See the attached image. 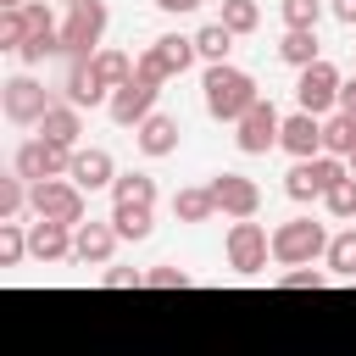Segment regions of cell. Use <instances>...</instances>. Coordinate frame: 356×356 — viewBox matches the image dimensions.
Masks as SVG:
<instances>
[{
	"label": "cell",
	"mask_w": 356,
	"mask_h": 356,
	"mask_svg": "<svg viewBox=\"0 0 356 356\" xmlns=\"http://www.w3.org/2000/svg\"><path fill=\"white\" fill-rule=\"evenodd\" d=\"M200 95H206V117L211 122H239L256 100H261V89H256V78L245 72V67H234V61H222V67H206V78H200Z\"/></svg>",
	"instance_id": "cell-1"
},
{
	"label": "cell",
	"mask_w": 356,
	"mask_h": 356,
	"mask_svg": "<svg viewBox=\"0 0 356 356\" xmlns=\"http://www.w3.org/2000/svg\"><path fill=\"white\" fill-rule=\"evenodd\" d=\"M328 239H334V234H328L323 222L289 217V222L273 228V261H284V267H312V261L328 256Z\"/></svg>",
	"instance_id": "cell-2"
},
{
	"label": "cell",
	"mask_w": 356,
	"mask_h": 356,
	"mask_svg": "<svg viewBox=\"0 0 356 356\" xmlns=\"http://www.w3.org/2000/svg\"><path fill=\"white\" fill-rule=\"evenodd\" d=\"M100 39H106V0L67 6V22H61V56H67V61H95V56H100Z\"/></svg>",
	"instance_id": "cell-3"
},
{
	"label": "cell",
	"mask_w": 356,
	"mask_h": 356,
	"mask_svg": "<svg viewBox=\"0 0 356 356\" xmlns=\"http://www.w3.org/2000/svg\"><path fill=\"white\" fill-rule=\"evenodd\" d=\"M50 106H56V95H50L33 72H17V78L0 83V111H6V122H17V128H39Z\"/></svg>",
	"instance_id": "cell-4"
},
{
	"label": "cell",
	"mask_w": 356,
	"mask_h": 356,
	"mask_svg": "<svg viewBox=\"0 0 356 356\" xmlns=\"http://www.w3.org/2000/svg\"><path fill=\"white\" fill-rule=\"evenodd\" d=\"M28 211H33L39 222H67V228H78V222H83V189H78L72 178L33 184V189H28Z\"/></svg>",
	"instance_id": "cell-5"
},
{
	"label": "cell",
	"mask_w": 356,
	"mask_h": 356,
	"mask_svg": "<svg viewBox=\"0 0 356 356\" xmlns=\"http://www.w3.org/2000/svg\"><path fill=\"white\" fill-rule=\"evenodd\" d=\"M339 89H345L339 67H334V61H312V67L295 78V106L312 111V117H334V111H339Z\"/></svg>",
	"instance_id": "cell-6"
},
{
	"label": "cell",
	"mask_w": 356,
	"mask_h": 356,
	"mask_svg": "<svg viewBox=\"0 0 356 356\" xmlns=\"http://www.w3.org/2000/svg\"><path fill=\"white\" fill-rule=\"evenodd\" d=\"M67 167H72V150H61V145H50V139H22L17 145V156H11V172L22 178V184H50V178H67Z\"/></svg>",
	"instance_id": "cell-7"
},
{
	"label": "cell",
	"mask_w": 356,
	"mask_h": 356,
	"mask_svg": "<svg viewBox=\"0 0 356 356\" xmlns=\"http://www.w3.org/2000/svg\"><path fill=\"white\" fill-rule=\"evenodd\" d=\"M222 250H228V267H234L239 278H256V273L267 267V256H273V234H267L261 222H234L228 239H222Z\"/></svg>",
	"instance_id": "cell-8"
},
{
	"label": "cell",
	"mask_w": 356,
	"mask_h": 356,
	"mask_svg": "<svg viewBox=\"0 0 356 356\" xmlns=\"http://www.w3.org/2000/svg\"><path fill=\"white\" fill-rule=\"evenodd\" d=\"M278 128H284L278 106H273V100H256V106L234 122V145H239L245 156H267V150H278Z\"/></svg>",
	"instance_id": "cell-9"
},
{
	"label": "cell",
	"mask_w": 356,
	"mask_h": 356,
	"mask_svg": "<svg viewBox=\"0 0 356 356\" xmlns=\"http://www.w3.org/2000/svg\"><path fill=\"white\" fill-rule=\"evenodd\" d=\"M206 189H211L217 211L234 217V222H250V217L261 211V189H256V178H245V172H217Z\"/></svg>",
	"instance_id": "cell-10"
},
{
	"label": "cell",
	"mask_w": 356,
	"mask_h": 356,
	"mask_svg": "<svg viewBox=\"0 0 356 356\" xmlns=\"http://www.w3.org/2000/svg\"><path fill=\"white\" fill-rule=\"evenodd\" d=\"M156 95H161V83H150V78L134 72V83H122V89L106 100V117H111L117 128H139L145 117H156Z\"/></svg>",
	"instance_id": "cell-11"
},
{
	"label": "cell",
	"mask_w": 356,
	"mask_h": 356,
	"mask_svg": "<svg viewBox=\"0 0 356 356\" xmlns=\"http://www.w3.org/2000/svg\"><path fill=\"white\" fill-rule=\"evenodd\" d=\"M278 150H289L295 161L323 156V117H312V111H289L284 128H278Z\"/></svg>",
	"instance_id": "cell-12"
},
{
	"label": "cell",
	"mask_w": 356,
	"mask_h": 356,
	"mask_svg": "<svg viewBox=\"0 0 356 356\" xmlns=\"http://www.w3.org/2000/svg\"><path fill=\"white\" fill-rule=\"evenodd\" d=\"M111 250H117V228H111V217H106V222H100V217L78 222V234H72V261H83V267H106Z\"/></svg>",
	"instance_id": "cell-13"
},
{
	"label": "cell",
	"mask_w": 356,
	"mask_h": 356,
	"mask_svg": "<svg viewBox=\"0 0 356 356\" xmlns=\"http://www.w3.org/2000/svg\"><path fill=\"white\" fill-rule=\"evenodd\" d=\"M61 100H67V106H78V111H83V106L95 111V106H106V100H111V89L95 78V67H89V61H67V78H61Z\"/></svg>",
	"instance_id": "cell-14"
},
{
	"label": "cell",
	"mask_w": 356,
	"mask_h": 356,
	"mask_svg": "<svg viewBox=\"0 0 356 356\" xmlns=\"http://www.w3.org/2000/svg\"><path fill=\"white\" fill-rule=\"evenodd\" d=\"M67 178H72L78 189H111V184H117V161H111V150L89 145V150H72Z\"/></svg>",
	"instance_id": "cell-15"
},
{
	"label": "cell",
	"mask_w": 356,
	"mask_h": 356,
	"mask_svg": "<svg viewBox=\"0 0 356 356\" xmlns=\"http://www.w3.org/2000/svg\"><path fill=\"white\" fill-rule=\"evenodd\" d=\"M134 145H139V156H150V161L172 156V150H178V117H167V111L145 117V122L134 128Z\"/></svg>",
	"instance_id": "cell-16"
},
{
	"label": "cell",
	"mask_w": 356,
	"mask_h": 356,
	"mask_svg": "<svg viewBox=\"0 0 356 356\" xmlns=\"http://www.w3.org/2000/svg\"><path fill=\"white\" fill-rule=\"evenodd\" d=\"M39 139H50V145H61V150H78V139H83V111L67 106V100H56V106L44 111V122H39Z\"/></svg>",
	"instance_id": "cell-17"
},
{
	"label": "cell",
	"mask_w": 356,
	"mask_h": 356,
	"mask_svg": "<svg viewBox=\"0 0 356 356\" xmlns=\"http://www.w3.org/2000/svg\"><path fill=\"white\" fill-rule=\"evenodd\" d=\"M72 234L78 228H67V222H33L28 228V256L33 261H67L72 256Z\"/></svg>",
	"instance_id": "cell-18"
},
{
	"label": "cell",
	"mask_w": 356,
	"mask_h": 356,
	"mask_svg": "<svg viewBox=\"0 0 356 356\" xmlns=\"http://www.w3.org/2000/svg\"><path fill=\"white\" fill-rule=\"evenodd\" d=\"M278 61H284V67H295V72H306L312 61H323L317 28H284V39H278Z\"/></svg>",
	"instance_id": "cell-19"
},
{
	"label": "cell",
	"mask_w": 356,
	"mask_h": 356,
	"mask_svg": "<svg viewBox=\"0 0 356 356\" xmlns=\"http://www.w3.org/2000/svg\"><path fill=\"white\" fill-rule=\"evenodd\" d=\"M150 50H156V61L167 67V78H184L200 56H195V33H161V39H150Z\"/></svg>",
	"instance_id": "cell-20"
},
{
	"label": "cell",
	"mask_w": 356,
	"mask_h": 356,
	"mask_svg": "<svg viewBox=\"0 0 356 356\" xmlns=\"http://www.w3.org/2000/svg\"><path fill=\"white\" fill-rule=\"evenodd\" d=\"M172 217H178V222H211V217H217V200H211V189H206V184H189V189H178V195H172Z\"/></svg>",
	"instance_id": "cell-21"
},
{
	"label": "cell",
	"mask_w": 356,
	"mask_h": 356,
	"mask_svg": "<svg viewBox=\"0 0 356 356\" xmlns=\"http://www.w3.org/2000/svg\"><path fill=\"white\" fill-rule=\"evenodd\" d=\"M111 206H156V178L150 172H117Z\"/></svg>",
	"instance_id": "cell-22"
},
{
	"label": "cell",
	"mask_w": 356,
	"mask_h": 356,
	"mask_svg": "<svg viewBox=\"0 0 356 356\" xmlns=\"http://www.w3.org/2000/svg\"><path fill=\"white\" fill-rule=\"evenodd\" d=\"M323 267H328L334 278L356 284V228H339V234L328 239V256H323Z\"/></svg>",
	"instance_id": "cell-23"
},
{
	"label": "cell",
	"mask_w": 356,
	"mask_h": 356,
	"mask_svg": "<svg viewBox=\"0 0 356 356\" xmlns=\"http://www.w3.org/2000/svg\"><path fill=\"white\" fill-rule=\"evenodd\" d=\"M111 228H117V239H150L156 206H111Z\"/></svg>",
	"instance_id": "cell-24"
},
{
	"label": "cell",
	"mask_w": 356,
	"mask_h": 356,
	"mask_svg": "<svg viewBox=\"0 0 356 356\" xmlns=\"http://www.w3.org/2000/svg\"><path fill=\"white\" fill-rule=\"evenodd\" d=\"M350 150H356V122H350L345 111L323 117V156H339V161H350Z\"/></svg>",
	"instance_id": "cell-25"
},
{
	"label": "cell",
	"mask_w": 356,
	"mask_h": 356,
	"mask_svg": "<svg viewBox=\"0 0 356 356\" xmlns=\"http://www.w3.org/2000/svg\"><path fill=\"white\" fill-rule=\"evenodd\" d=\"M228 50H234V33H228L222 22H206V28H195V56H200V61L222 67V61H228Z\"/></svg>",
	"instance_id": "cell-26"
},
{
	"label": "cell",
	"mask_w": 356,
	"mask_h": 356,
	"mask_svg": "<svg viewBox=\"0 0 356 356\" xmlns=\"http://www.w3.org/2000/svg\"><path fill=\"white\" fill-rule=\"evenodd\" d=\"M89 67H95V78H100L111 95H117L122 83H134V56H122V50H100Z\"/></svg>",
	"instance_id": "cell-27"
},
{
	"label": "cell",
	"mask_w": 356,
	"mask_h": 356,
	"mask_svg": "<svg viewBox=\"0 0 356 356\" xmlns=\"http://www.w3.org/2000/svg\"><path fill=\"white\" fill-rule=\"evenodd\" d=\"M306 172H312L317 195L328 200V195H334V189H339V184L350 178V161H339V156H312V161H306Z\"/></svg>",
	"instance_id": "cell-28"
},
{
	"label": "cell",
	"mask_w": 356,
	"mask_h": 356,
	"mask_svg": "<svg viewBox=\"0 0 356 356\" xmlns=\"http://www.w3.org/2000/svg\"><path fill=\"white\" fill-rule=\"evenodd\" d=\"M217 22H222L234 39H239V33H256V28H261V6H256V0H222V17H217Z\"/></svg>",
	"instance_id": "cell-29"
},
{
	"label": "cell",
	"mask_w": 356,
	"mask_h": 356,
	"mask_svg": "<svg viewBox=\"0 0 356 356\" xmlns=\"http://www.w3.org/2000/svg\"><path fill=\"white\" fill-rule=\"evenodd\" d=\"M28 189H33V184H22L17 172L0 178V222H17V217L28 211Z\"/></svg>",
	"instance_id": "cell-30"
},
{
	"label": "cell",
	"mask_w": 356,
	"mask_h": 356,
	"mask_svg": "<svg viewBox=\"0 0 356 356\" xmlns=\"http://www.w3.org/2000/svg\"><path fill=\"white\" fill-rule=\"evenodd\" d=\"M50 56H61V28H50V33H28V44L17 50L22 67H39V61H50Z\"/></svg>",
	"instance_id": "cell-31"
},
{
	"label": "cell",
	"mask_w": 356,
	"mask_h": 356,
	"mask_svg": "<svg viewBox=\"0 0 356 356\" xmlns=\"http://www.w3.org/2000/svg\"><path fill=\"white\" fill-rule=\"evenodd\" d=\"M323 6H328V0H278L284 28H317V22H323Z\"/></svg>",
	"instance_id": "cell-32"
},
{
	"label": "cell",
	"mask_w": 356,
	"mask_h": 356,
	"mask_svg": "<svg viewBox=\"0 0 356 356\" xmlns=\"http://www.w3.org/2000/svg\"><path fill=\"white\" fill-rule=\"evenodd\" d=\"M28 256V234H22V222H0V267H17Z\"/></svg>",
	"instance_id": "cell-33"
},
{
	"label": "cell",
	"mask_w": 356,
	"mask_h": 356,
	"mask_svg": "<svg viewBox=\"0 0 356 356\" xmlns=\"http://www.w3.org/2000/svg\"><path fill=\"white\" fill-rule=\"evenodd\" d=\"M22 44H28V17H22V11H0V50L17 56Z\"/></svg>",
	"instance_id": "cell-34"
},
{
	"label": "cell",
	"mask_w": 356,
	"mask_h": 356,
	"mask_svg": "<svg viewBox=\"0 0 356 356\" xmlns=\"http://www.w3.org/2000/svg\"><path fill=\"white\" fill-rule=\"evenodd\" d=\"M284 195H289V200H300V206H306V200H323V195H317V184H312V172H306V161H295V167L284 172Z\"/></svg>",
	"instance_id": "cell-35"
},
{
	"label": "cell",
	"mask_w": 356,
	"mask_h": 356,
	"mask_svg": "<svg viewBox=\"0 0 356 356\" xmlns=\"http://www.w3.org/2000/svg\"><path fill=\"white\" fill-rule=\"evenodd\" d=\"M323 206H328V217H334V222H356V178H345Z\"/></svg>",
	"instance_id": "cell-36"
},
{
	"label": "cell",
	"mask_w": 356,
	"mask_h": 356,
	"mask_svg": "<svg viewBox=\"0 0 356 356\" xmlns=\"http://www.w3.org/2000/svg\"><path fill=\"white\" fill-rule=\"evenodd\" d=\"M145 289H189V273H184V267H172V261H161V267H150V273H145Z\"/></svg>",
	"instance_id": "cell-37"
},
{
	"label": "cell",
	"mask_w": 356,
	"mask_h": 356,
	"mask_svg": "<svg viewBox=\"0 0 356 356\" xmlns=\"http://www.w3.org/2000/svg\"><path fill=\"white\" fill-rule=\"evenodd\" d=\"M328 284V267H289L278 278V289H323Z\"/></svg>",
	"instance_id": "cell-38"
},
{
	"label": "cell",
	"mask_w": 356,
	"mask_h": 356,
	"mask_svg": "<svg viewBox=\"0 0 356 356\" xmlns=\"http://www.w3.org/2000/svg\"><path fill=\"white\" fill-rule=\"evenodd\" d=\"M100 284H106V289H139V284H145V273H139V267H106V273H100Z\"/></svg>",
	"instance_id": "cell-39"
},
{
	"label": "cell",
	"mask_w": 356,
	"mask_h": 356,
	"mask_svg": "<svg viewBox=\"0 0 356 356\" xmlns=\"http://www.w3.org/2000/svg\"><path fill=\"white\" fill-rule=\"evenodd\" d=\"M206 0H156V11H167V17H184V11H200Z\"/></svg>",
	"instance_id": "cell-40"
},
{
	"label": "cell",
	"mask_w": 356,
	"mask_h": 356,
	"mask_svg": "<svg viewBox=\"0 0 356 356\" xmlns=\"http://www.w3.org/2000/svg\"><path fill=\"white\" fill-rule=\"evenodd\" d=\"M328 11H334L345 28H356V0H328Z\"/></svg>",
	"instance_id": "cell-41"
},
{
	"label": "cell",
	"mask_w": 356,
	"mask_h": 356,
	"mask_svg": "<svg viewBox=\"0 0 356 356\" xmlns=\"http://www.w3.org/2000/svg\"><path fill=\"white\" fill-rule=\"evenodd\" d=\"M339 111H345V117H350V122H356V78H350V83H345V89H339Z\"/></svg>",
	"instance_id": "cell-42"
},
{
	"label": "cell",
	"mask_w": 356,
	"mask_h": 356,
	"mask_svg": "<svg viewBox=\"0 0 356 356\" xmlns=\"http://www.w3.org/2000/svg\"><path fill=\"white\" fill-rule=\"evenodd\" d=\"M33 0H0V11H28Z\"/></svg>",
	"instance_id": "cell-43"
},
{
	"label": "cell",
	"mask_w": 356,
	"mask_h": 356,
	"mask_svg": "<svg viewBox=\"0 0 356 356\" xmlns=\"http://www.w3.org/2000/svg\"><path fill=\"white\" fill-rule=\"evenodd\" d=\"M350 178H356V150H350Z\"/></svg>",
	"instance_id": "cell-44"
},
{
	"label": "cell",
	"mask_w": 356,
	"mask_h": 356,
	"mask_svg": "<svg viewBox=\"0 0 356 356\" xmlns=\"http://www.w3.org/2000/svg\"><path fill=\"white\" fill-rule=\"evenodd\" d=\"M67 6H83V0H67Z\"/></svg>",
	"instance_id": "cell-45"
}]
</instances>
